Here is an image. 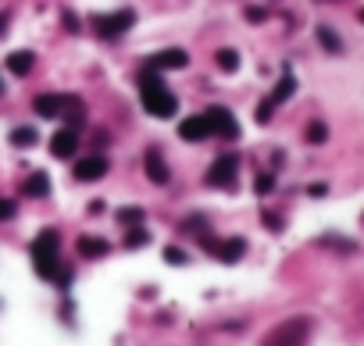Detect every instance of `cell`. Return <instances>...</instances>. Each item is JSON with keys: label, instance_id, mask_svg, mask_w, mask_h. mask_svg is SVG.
Segmentation results:
<instances>
[{"label": "cell", "instance_id": "6da1fadb", "mask_svg": "<svg viewBox=\"0 0 364 346\" xmlns=\"http://www.w3.org/2000/svg\"><path fill=\"white\" fill-rule=\"evenodd\" d=\"M139 100H143V111L154 114V118H172L179 111L175 93L165 86V79L158 75V68H150V65L139 75Z\"/></svg>", "mask_w": 364, "mask_h": 346}, {"label": "cell", "instance_id": "7a4b0ae2", "mask_svg": "<svg viewBox=\"0 0 364 346\" xmlns=\"http://www.w3.org/2000/svg\"><path fill=\"white\" fill-rule=\"evenodd\" d=\"M57 246H61V236H57L54 229H43V232L36 236V243H33V268H36V275L47 278V282H54V275H57V268H61Z\"/></svg>", "mask_w": 364, "mask_h": 346}, {"label": "cell", "instance_id": "3957f363", "mask_svg": "<svg viewBox=\"0 0 364 346\" xmlns=\"http://www.w3.org/2000/svg\"><path fill=\"white\" fill-rule=\"evenodd\" d=\"M308 336H311V318H289L271 329L261 346H303Z\"/></svg>", "mask_w": 364, "mask_h": 346}, {"label": "cell", "instance_id": "277c9868", "mask_svg": "<svg viewBox=\"0 0 364 346\" xmlns=\"http://www.w3.org/2000/svg\"><path fill=\"white\" fill-rule=\"evenodd\" d=\"M236 172H239V157L222 153L218 161L207 168V186L211 190H236Z\"/></svg>", "mask_w": 364, "mask_h": 346}, {"label": "cell", "instance_id": "5b68a950", "mask_svg": "<svg viewBox=\"0 0 364 346\" xmlns=\"http://www.w3.org/2000/svg\"><path fill=\"white\" fill-rule=\"evenodd\" d=\"M204 118H207V129L215 133V136H222V140H236V136H239V121L232 118L229 107L215 104V107H207V111H204Z\"/></svg>", "mask_w": 364, "mask_h": 346}, {"label": "cell", "instance_id": "8992f818", "mask_svg": "<svg viewBox=\"0 0 364 346\" xmlns=\"http://www.w3.org/2000/svg\"><path fill=\"white\" fill-rule=\"evenodd\" d=\"M200 239H204V246H207L222 264H236L243 254H247V243H243V239H222V243L211 239V236H200Z\"/></svg>", "mask_w": 364, "mask_h": 346}, {"label": "cell", "instance_id": "52a82bcc", "mask_svg": "<svg viewBox=\"0 0 364 346\" xmlns=\"http://www.w3.org/2000/svg\"><path fill=\"white\" fill-rule=\"evenodd\" d=\"M132 29V11H118V15H104L97 18V33L104 40H118L121 33H129Z\"/></svg>", "mask_w": 364, "mask_h": 346}, {"label": "cell", "instance_id": "ba28073f", "mask_svg": "<svg viewBox=\"0 0 364 346\" xmlns=\"http://www.w3.org/2000/svg\"><path fill=\"white\" fill-rule=\"evenodd\" d=\"M143 168H146V179L154 182V186H165V182L172 179V172H168V165H165V157H161L158 146H150V150L143 153Z\"/></svg>", "mask_w": 364, "mask_h": 346}, {"label": "cell", "instance_id": "9c48e42d", "mask_svg": "<svg viewBox=\"0 0 364 346\" xmlns=\"http://www.w3.org/2000/svg\"><path fill=\"white\" fill-rule=\"evenodd\" d=\"M107 175V161L100 153H93V157H82V161L75 165V179L79 182H97V179H104Z\"/></svg>", "mask_w": 364, "mask_h": 346}, {"label": "cell", "instance_id": "30bf717a", "mask_svg": "<svg viewBox=\"0 0 364 346\" xmlns=\"http://www.w3.org/2000/svg\"><path fill=\"white\" fill-rule=\"evenodd\" d=\"M179 136L186 143H197V140H207L211 129H207V118L204 114H193V118H182L179 121Z\"/></svg>", "mask_w": 364, "mask_h": 346}, {"label": "cell", "instance_id": "8fae6325", "mask_svg": "<svg viewBox=\"0 0 364 346\" xmlns=\"http://www.w3.org/2000/svg\"><path fill=\"white\" fill-rule=\"evenodd\" d=\"M65 100H68V97H61V93H43V97L33 100V107H36L40 118H61V111H65Z\"/></svg>", "mask_w": 364, "mask_h": 346}, {"label": "cell", "instance_id": "7c38bea8", "mask_svg": "<svg viewBox=\"0 0 364 346\" xmlns=\"http://www.w3.org/2000/svg\"><path fill=\"white\" fill-rule=\"evenodd\" d=\"M186 50H179V47H172V50H161V54H154L150 57V68H172V72H179V68H186Z\"/></svg>", "mask_w": 364, "mask_h": 346}, {"label": "cell", "instance_id": "4fadbf2b", "mask_svg": "<svg viewBox=\"0 0 364 346\" xmlns=\"http://www.w3.org/2000/svg\"><path fill=\"white\" fill-rule=\"evenodd\" d=\"M75 146H79V136H75L72 129H61V133L50 140V153H54V157H61V161H65V157H72V153H75Z\"/></svg>", "mask_w": 364, "mask_h": 346}, {"label": "cell", "instance_id": "5bb4252c", "mask_svg": "<svg viewBox=\"0 0 364 346\" xmlns=\"http://www.w3.org/2000/svg\"><path fill=\"white\" fill-rule=\"evenodd\" d=\"M79 254L82 257H107L111 254V243L97 239V236H79Z\"/></svg>", "mask_w": 364, "mask_h": 346}, {"label": "cell", "instance_id": "9a60e30c", "mask_svg": "<svg viewBox=\"0 0 364 346\" xmlns=\"http://www.w3.org/2000/svg\"><path fill=\"white\" fill-rule=\"evenodd\" d=\"M33 61H36L33 50H15V54H8V72H15V75H29V72H33Z\"/></svg>", "mask_w": 364, "mask_h": 346}, {"label": "cell", "instance_id": "2e32d148", "mask_svg": "<svg viewBox=\"0 0 364 346\" xmlns=\"http://www.w3.org/2000/svg\"><path fill=\"white\" fill-rule=\"evenodd\" d=\"M22 193H25V197H47V193H50V175H43V172H33V175L25 179Z\"/></svg>", "mask_w": 364, "mask_h": 346}, {"label": "cell", "instance_id": "e0dca14e", "mask_svg": "<svg viewBox=\"0 0 364 346\" xmlns=\"http://www.w3.org/2000/svg\"><path fill=\"white\" fill-rule=\"evenodd\" d=\"M293 89H296V79H293V72H289V68H282V82L275 86L271 100H275V104H286V100L293 97Z\"/></svg>", "mask_w": 364, "mask_h": 346}, {"label": "cell", "instance_id": "ac0fdd59", "mask_svg": "<svg viewBox=\"0 0 364 346\" xmlns=\"http://www.w3.org/2000/svg\"><path fill=\"white\" fill-rule=\"evenodd\" d=\"M314 36H318V43H321L328 54H340V50H343V40H340L336 33H332L328 25H318V29H314Z\"/></svg>", "mask_w": 364, "mask_h": 346}, {"label": "cell", "instance_id": "d6986e66", "mask_svg": "<svg viewBox=\"0 0 364 346\" xmlns=\"http://www.w3.org/2000/svg\"><path fill=\"white\" fill-rule=\"evenodd\" d=\"M215 65H218L222 72H229V75H232V72L239 68V54L225 47V50H218V54H215Z\"/></svg>", "mask_w": 364, "mask_h": 346}, {"label": "cell", "instance_id": "ffe728a7", "mask_svg": "<svg viewBox=\"0 0 364 346\" xmlns=\"http://www.w3.org/2000/svg\"><path fill=\"white\" fill-rule=\"evenodd\" d=\"M11 143L15 146H33L36 143V129H33V125H18V129H11Z\"/></svg>", "mask_w": 364, "mask_h": 346}, {"label": "cell", "instance_id": "44dd1931", "mask_svg": "<svg viewBox=\"0 0 364 346\" xmlns=\"http://www.w3.org/2000/svg\"><path fill=\"white\" fill-rule=\"evenodd\" d=\"M143 218H146L143 207H121V211H118V222H121V225H143Z\"/></svg>", "mask_w": 364, "mask_h": 346}, {"label": "cell", "instance_id": "7402d4cb", "mask_svg": "<svg viewBox=\"0 0 364 346\" xmlns=\"http://www.w3.org/2000/svg\"><path fill=\"white\" fill-rule=\"evenodd\" d=\"M146 243H150V236H146L143 229H136V225H132V229H129V236H126V246H129V250H136V246H146Z\"/></svg>", "mask_w": 364, "mask_h": 346}, {"label": "cell", "instance_id": "603a6c76", "mask_svg": "<svg viewBox=\"0 0 364 346\" xmlns=\"http://www.w3.org/2000/svg\"><path fill=\"white\" fill-rule=\"evenodd\" d=\"M325 136H328L325 121H311V129H308V140H311V143H325Z\"/></svg>", "mask_w": 364, "mask_h": 346}, {"label": "cell", "instance_id": "cb8c5ba5", "mask_svg": "<svg viewBox=\"0 0 364 346\" xmlns=\"http://www.w3.org/2000/svg\"><path fill=\"white\" fill-rule=\"evenodd\" d=\"M165 261L179 268V264H186V254H182V250H179V246H168V250H165Z\"/></svg>", "mask_w": 364, "mask_h": 346}, {"label": "cell", "instance_id": "d4e9b609", "mask_svg": "<svg viewBox=\"0 0 364 346\" xmlns=\"http://www.w3.org/2000/svg\"><path fill=\"white\" fill-rule=\"evenodd\" d=\"M271 190H275V175H268V172H264V175L257 179V193L264 197V193H271Z\"/></svg>", "mask_w": 364, "mask_h": 346}, {"label": "cell", "instance_id": "484cf974", "mask_svg": "<svg viewBox=\"0 0 364 346\" xmlns=\"http://www.w3.org/2000/svg\"><path fill=\"white\" fill-rule=\"evenodd\" d=\"M271 111H275V100H264V104L257 107V121L268 125V121H271Z\"/></svg>", "mask_w": 364, "mask_h": 346}, {"label": "cell", "instance_id": "4316f807", "mask_svg": "<svg viewBox=\"0 0 364 346\" xmlns=\"http://www.w3.org/2000/svg\"><path fill=\"white\" fill-rule=\"evenodd\" d=\"M15 200H0V222H11V218H15Z\"/></svg>", "mask_w": 364, "mask_h": 346}, {"label": "cell", "instance_id": "83f0119b", "mask_svg": "<svg viewBox=\"0 0 364 346\" xmlns=\"http://www.w3.org/2000/svg\"><path fill=\"white\" fill-rule=\"evenodd\" d=\"M65 29H72V33H79V18L72 11H65Z\"/></svg>", "mask_w": 364, "mask_h": 346}, {"label": "cell", "instance_id": "f1b7e54d", "mask_svg": "<svg viewBox=\"0 0 364 346\" xmlns=\"http://www.w3.org/2000/svg\"><path fill=\"white\" fill-rule=\"evenodd\" d=\"M247 18H250V22H264V11H261V8H247Z\"/></svg>", "mask_w": 364, "mask_h": 346}, {"label": "cell", "instance_id": "f546056e", "mask_svg": "<svg viewBox=\"0 0 364 346\" xmlns=\"http://www.w3.org/2000/svg\"><path fill=\"white\" fill-rule=\"evenodd\" d=\"M264 222H268V229H275V232L282 229V222H279V218H275V214H264Z\"/></svg>", "mask_w": 364, "mask_h": 346}, {"label": "cell", "instance_id": "4dcf8cb0", "mask_svg": "<svg viewBox=\"0 0 364 346\" xmlns=\"http://www.w3.org/2000/svg\"><path fill=\"white\" fill-rule=\"evenodd\" d=\"M0 36H8V15H0Z\"/></svg>", "mask_w": 364, "mask_h": 346}, {"label": "cell", "instance_id": "1f68e13d", "mask_svg": "<svg viewBox=\"0 0 364 346\" xmlns=\"http://www.w3.org/2000/svg\"><path fill=\"white\" fill-rule=\"evenodd\" d=\"M0 97H4V82H0Z\"/></svg>", "mask_w": 364, "mask_h": 346}]
</instances>
